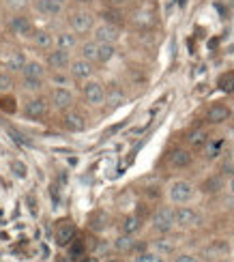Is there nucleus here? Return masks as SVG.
I'll list each match as a JSON object with an SVG mask.
<instances>
[{"label":"nucleus","mask_w":234,"mask_h":262,"mask_svg":"<svg viewBox=\"0 0 234 262\" xmlns=\"http://www.w3.org/2000/svg\"><path fill=\"white\" fill-rule=\"evenodd\" d=\"M82 95H84V101L88 105H101L105 101V89L101 82L97 80H88L84 86H82Z\"/></svg>","instance_id":"obj_7"},{"label":"nucleus","mask_w":234,"mask_h":262,"mask_svg":"<svg viewBox=\"0 0 234 262\" xmlns=\"http://www.w3.org/2000/svg\"><path fill=\"white\" fill-rule=\"evenodd\" d=\"M71 73L69 71H52L50 75V82L56 86V89H67V86H71Z\"/></svg>","instance_id":"obj_27"},{"label":"nucleus","mask_w":234,"mask_h":262,"mask_svg":"<svg viewBox=\"0 0 234 262\" xmlns=\"http://www.w3.org/2000/svg\"><path fill=\"white\" fill-rule=\"evenodd\" d=\"M174 220H176L178 228H194L200 224V213L196 209H192V206L181 204L174 209Z\"/></svg>","instance_id":"obj_9"},{"label":"nucleus","mask_w":234,"mask_h":262,"mask_svg":"<svg viewBox=\"0 0 234 262\" xmlns=\"http://www.w3.org/2000/svg\"><path fill=\"white\" fill-rule=\"evenodd\" d=\"M133 262H163V256L157 254L155 249H146V252H140Z\"/></svg>","instance_id":"obj_29"},{"label":"nucleus","mask_w":234,"mask_h":262,"mask_svg":"<svg viewBox=\"0 0 234 262\" xmlns=\"http://www.w3.org/2000/svg\"><path fill=\"white\" fill-rule=\"evenodd\" d=\"M221 155V142H210L206 144V159H217Z\"/></svg>","instance_id":"obj_31"},{"label":"nucleus","mask_w":234,"mask_h":262,"mask_svg":"<svg viewBox=\"0 0 234 262\" xmlns=\"http://www.w3.org/2000/svg\"><path fill=\"white\" fill-rule=\"evenodd\" d=\"M69 73H71V78L77 80V82H88V80L93 78V73H95V62L86 60L82 56H77L69 64Z\"/></svg>","instance_id":"obj_6"},{"label":"nucleus","mask_w":234,"mask_h":262,"mask_svg":"<svg viewBox=\"0 0 234 262\" xmlns=\"http://www.w3.org/2000/svg\"><path fill=\"white\" fill-rule=\"evenodd\" d=\"M9 7L15 11V13H19L22 9H26L28 7V0H9Z\"/></svg>","instance_id":"obj_38"},{"label":"nucleus","mask_w":234,"mask_h":262,"mask_svg":"<svg viewBox=\"0 0 234 262\" xmlns=\"http://www.w3.org/2000/svg\"><path fill=\"white\" fill-rule=\"evenodd\" d=\"M9 28L17 37H30L32 32H35V26H32V21H30V17L26 13H13L11 15Z\"/></svg>","instance_id":"obj_10"},{"label":"nucleus","mask_w":234,"mask_h":262,"mask_svg":"<svg viewBox=\"0 0 234 262\" xmlns=\"http://www.w3.org/2000/svg\"><path fill=\"white\" fill-rule=\"evenodd\" d=\"M174 262H200L196 254H189V252H181L174 256Z\"/></svg>","instance_id":"obj_35"},{"label":"nucleus","mask_w":234,"mask_h":262,"mask_svg":"<svg viewBox=\"0 0 234 262\" xmlns=\"http://www.w3.org/2000/svg\"><path fill=\"white\" fill-rule=\"evenodd\" d=\"M48 101H50V105L54 107V110L67 112V110H71L73 107L75 97H73V93L69 89H56V86H54V89L50 91V95H48Z\"/></svg>","instance_id":"obj_5"},{"label":"nucleus","mask_w":234,"mask_h":262,"mask_svg":"<svg viewBox=\"0 0 234 262\" xmlns=\"http://www.w3.org/2000/svg\"><path fill=\"white\" fill-rule=\"evenodd\" d=\"M62 127L69 131V134H80V131L86 129V116L71 107V110H67L62 116Z\"/></svg>","instance_id":"obj_12"},{"label":"nucleus","mask_w":234,"mask_h":262,"mask_svg":"<svg viewBox=\"0 0 234 262\" xmlns=\"http://www.w3.org/2000/svg\"><path fill=\"white\" fill-rule=\"evenodd\" d=\"M153 249H155L157 254H161V256H170V254H174L176 243L172 241L168 234H159V236L153 241Z\"/></svg>","instance_id":"obj_21"},{"label":"nucleus","mask_w":234,"mask_h":262,"mask_svg":"<svg viewBox=\"0 0 234 262\" xmlns=\"http://www.w3.org/2000/svg\"><path fill=\"white\" fill-rule=\"evenodd\" d=\"M228 118H230V107L224 103H215L206 110V123H210V125H221V123H226Z\"/></svg>","instance_id":"obj_17"},{"label":"nucleus","mask_w":234,"mask_h":262,"mask_svg":"<svg viewBox=\"0 0 234 262\" xmlns=\"http://www.w3.org/2000/svg\"><path fill=\"white\" fill-rule=\"evenodd\" d=\"M136 245L138 241L133 238V234H120L114 238V249L118 254H131V252H136Z\"/></svg>","instance_id":"obj_22"},{"label":"nucleus","mask_w":234,"mask_h":262,"mask_svg":"<svg viewBox=\"0 0 234 262\" xmlns=\"http://www.w3.org/2000/svg\"><path fill=\"white\" fill-rule=\"evenodd\" d=\"M30 41H32V46L41 52H50V50L56 48V37L48 30H35L30 35Z\"/></svg>","instance_id":"obj_14"},{"label":"nucleus","mask_w":234,"mask_h":262,"mask_svg":"<svg viewBox=\"0 0 234 262\" xmlns=\"http://www.w3.org/2000/svg\"><path fill=\"white\" fill-rule=\"evenodd\" d=\"M103 262H120V260L114 258V256H108V258H103Z\"/></svg>","instance_id":"obj_43"},{"label":"nucleus","mask_w":234,"mask_h":262,"mask_svg":"<svg viewBox=\"0 0 234 262\" xmlns=\"http://www.w3.org/2000/svg\"><path fill=\"white\" fill-rule=\"evenodd\" d=\"M151 226L153 230L157 234H170L176 226V220H174V211L172 209H159L155 211L153 217H151Z\"/></svg>","instance_id":"obj_3"},{"label":"nucleus","mask_w":234,"mask_h":262,"mask_svg":"<svg viewBox=\"0 0 234 262\" xmlns=\"http://www.w3.org/2000/svg\"><path fill=\"white\" fill-rule=\"evenodd\" d=\"M228 189H230V193L234 195V177L230 179V183H228Z\"/></svg>","instance_id":"obj_41"},{"label":"nucleus","mask_w":234,"mask_h":262,"mask_svg":"<svg viewBox=\"0 0 234 262\" xmlns=\"http://www.w3.org/2000/svg\"><path fill=\"white\" fill-rule=\"evenodd\" d=\"M13 86V73L0 71V91H9Z\"/></svg>","instance_id":"obj_33"},{"label":"nucleus","mask_w":234,"mask_h":262,"mask_svg":"<svg viewBox=\"0 0 234 262\" xmlns=\"http://www.w3.org/2000/svg\"><path fill=\"white\" fill-rule=\"evenodd\" d=\"M26 62L28 60L24 56V52H11L7 62H5V71H9V73H22V69H24Z\"/></svg>","instance_id":"obj_20"},{"label":"nucleus","mask_w":234,"mask_h":262,"mask_svg":"<svg viewBox=\"0 0 234 262\" xmlns=\"http://www.w3.org/2000/svg\"><path fill=\"white\" fill-rule=\"evenodd\" d=\"M219 262H232V260H230V258H221Z\"/></svg>","instance_id":"obj_44"},{"label":"nucleus","mask_w":234,"mask_h":262,"mask_svg":"<svg viewBox=\"0 0 234 262\" xmlns=\"http://www.w3.org/2000/svg\"><path fill=\"white\" fill-rule=\"evenodd\" d=\"M129 3H133V0H108V5L110 7H125V5H129Z\"/></svg>","instance_id":"obj_39"},{"label":"nucleus","mask_w":234,"mask_h":262,"mask_svg":"<svg viewBox=\"0 0 234 262\" xmlns=\"http://www.w3.org/2000/svg\"><path fill=\"white\" fill-rule=\"evenodd\" d=\"M71 52L60 50V48H54L50 52H46V67L50 71H69V64H71Z\"/></svg>","instance_id":"obj_4"},{"label":"nucleus","mask_w":234,"mask_h":262,"mask_svg":"<svg viewBox=\"0 0 234 262\" xmlns=\"http://www.w3.org/2000/svg\"><path fill=\"white\" fill-rule=\"evenodd\" d=\"M46 73H48V69L43 67L39 60H28L24 64V69H22V78H39V80H43L46 78Z\"/></svg>","instance_id":"obj_23"},{"label":"nucleus","mask_w":234,"mask_h":262,"mask_svg":"<svg viewBox=\"0 0 234 262\" xmlns=\"http://www.w3.org/2000/svg\"><path fill=\"white\" fill-rule=\"evenodd\" d=\"M192 161H194V155L187 148H174L170 155H168V163H170L172 168H178V170L187 168Z\"/></svg>","instance_id":"obj_18"},{"label":"nucleus","mask_w":234,"mask_h":262,"mask_svg":"<svg viewBox=\"0 0 234 262\" xmlns=\"http://www.w3.org/2000/svg\"><path fill=\"white\" fill-rule=\"evenodd\" d=\"M22 86H24V91H28V93H39L41 86H43V80H39V78H22Z\"/></svg>","instance_id":"obj_30"},{"label":"nucleus","mask_w":234,"mask_h":262,"mask_svg":"<svg viewBox=\"0 0 234 262\" xmlns=\"http://www.w3.org/2000/svg\"><path fill=\"white\" fill-rule=\"evenodd\" d=\"M11 172H13V177H17V179H26V166L17 159L11 161Z\"/></svg>","instance_id":"obj_32"},{"label":"nucleus","mask_w":234,"mask_h":262,"mask_svg":"<svg viewBox=\"0 0 234 262\" xmlns=\"http://www.w3.org/2000/svg\"><path fill=\"white\" fill-rule=\"evenodd\" d=\"M105 103H110V107H118L125 103V95H122V91L118 89H112L110 93H105Z\"/></svg>","instance_id":"obj_28"},{"label":"nucleus","mask_w":234,"mask_h":262,"mask_svg":"<svg viewBox=\"0 0 234 262\" xmlns=\"http://www.w3.org/2000/svg\"><path fill=\"white\" fill-rule=\"evenodd\" d=\"M194 195H196V185L185 179H176L168 185V200L176 206L189 204L194 200Z\"/></svg>","instance_id":"obj_2"},{"label":"nucleus","mask_w":234,"mask_h":262,"mask_svg":"<svg viewBox=\"0 0 234 262\" xmlns=\"http://www.w3.org/2000/svg\"><path fill=\"white\" fill-rule=\"evenodd\" d=\"M32 7H35V11H37L39 15L54 19V17H58V15L65 13V7L67 5L58 3V0H32Z\"/></svg>","instance_id":"obj_11"},{"label":"nucleus","mask_w":234,"mask_h":262,"mask_svg":"<svg viewBox=\"0 0 234 262\" xmlns=\"http://www.w3.org/2000/svg\"><path fill=\"white\" fill-rule=\"evenodd\" d=\"M80 35L77 32H73L71 28L69 30H62V32H58L56 35V48H60V50H67V52H73V50H77L80 48Z\"/></svg>","instance_id":"obj_15"},{"label":"nucleus","mask_w":234,"mask_h":262,"mask_svg":"<svg viewBox=\"0 0 234 262\" xmlns=\"http://www.w3.org/2000/svg\"><path fill=\"white\" fill-rule=\"evenodd\" d=\"M116 56V43H99V60L97 62H110Z\"/></svg>","instance_id":"obj_26"},{"label":"nucleus","mask_w":234,"mask_h":262,"mask_svg":"<svg viewBox=\"0 0 234 262\" xmlns=\"http://www.w3.org/2000/svg\"><path fill=\"white\" fill-rule=\"evenodd\" d=\"M187 142L192 148H204L208 144V131L206 129H194L192 134L187 136Z\"/></svg>","instance_id":"obj_24"},{"label":"nucleus","mask_w":234,"mask_h":262,"mask_svg":"<svg viewBox=\"0 0 234 262\" xmlns=\"http://www.w3.org/2000/svg\"><path fill=\"white\" fill-rule=\"evenodd\" d=\"M58 3H62V5H67V3H71V0H58Z\"/></svg>","instance_id":"obj_45"},{"label":"nucleus","mask_w":234,"mask_h":262,"mask_svg":"<svg viewBox=\"0 0 234 262\" xmlns=\"http://www.w3.org/2000/svg\"><path fill=\"white\" fill-rule=\"evenodd\" d=\"M69 254H71V258H75V260H80V258H84V245L82 243H71V247H69Z\"/></svg>","instance_id":"obj_36"},{"label":"nucleus","mask_w":234,"mask_h":262,"mask_svg":"<svg viewBox=\"0 0 234 262\" xmlns=\"http://www.w3.org/2000/svg\"><path fill=\"white\" fill-rule=\"evenodd\" d=\"M219 187H221V179L219 177H213V179H208L204 183V191H219Z\"/></svg>","instance_id":"obj_34"},{"label":"nucleus","mask_w":234,"mask_h":262,"mask_svg":"<svg viewBox=\"0 0 234 262\" xmlns=\"http://www.w3.org/2000/svg\"><path fill=\"white\" fill-rule=\"evenodd\" d=\"M95 13L93 11H88V9H75L69 13V17H67V24H69V28L73 32H77V35H88V32H93L95 30Z\"/></svg>","instance_id":"obj_1"},{"label":"nucleus","mask_w":234,"mask_h":262,"mask_svg":"<svg viewBox=\"0 0 234 262\" xmlns=\"http://www.w3.org/2000/svg\"><path fill=\"white\" fill-rule=\"evenodd\" d=\"M230 157H232V159H234V146H232V152H230Z\"/></svg>","instance_id":"obj_46"},{"label":"nucleus","mask_w":234,"mask_h":262,"mask_svg":"<svg viewBox=\"0 0 234 262\" xmlns=\"http://www.w3.org/2000/svg\"><path fill=\"white\" fill-rule=\"evenodd\" d=\"M73 236H75V224L69 222V220H65L56 226V243L60 247H67V245H71L73 243Z\"/></svg>","instance_id":"obj_16"},{"label":"nucleus","mask_w":234,"mask_h":262,"mask_svg":"<svg viewBox=\"0 0 234 262\" xmlns=\"http://www.w3.org/2000/svg\"><path fill=\"white\" fill-rule=\"evenodd\" d=\"M142 228V217L140 215H127L120 224V232L122 234H136Z\"/></svg>","instance_id":"obj_25"},{"label":"nucleus","mask_w":234,"mask_h":262,"mask_svg":"<svg viewBox=\"0 0 234 262\" xmlns=\"http://www.w3.org/2000/svg\"><path fill=\"white\" fill-rule=\"evenodd\" d=\"M73 3H77V5H82V7H84V5H91L93 0H73Z\"/></svg>","instance_id":"obj_42"},{"label":"nucleus","mask_w":234,"mask_h":262,"mask_svg":"<svg viewBox=\"0 0 234 262\" xmlns=\"http://www.w3.org/2000/svg\"><path fill=\"white\" fill-rule=\"evenodd\" d=\"M118 37H120V28L116 24H110V21H101L93 30V39L97 43H116Z\"/></svg>","instance_id":"obj_8"},{"label":"nucleus","mask_w":234,"mask_h":262,"mask_svg":"<svg viewBox=\"0 0 234 262\" xmlns=\"http://www.w3.org/2000/svg\"><path fill=\"white\" fill-rule=\"evenodd\" d=\"M221 170H224V174H232L234 172V159L232 161H226L224 166H221Z\"/></svg>","instance_id":"obj_40"},{"label":"nucleus","mask_w":234,"mask_h":262,"mask_svg":"<svg viewBox=\"0 0 234 262\" xmlns=\"http://www.w3.org/2000/svg\"><path fill=\"white\" fill-rule=\"evenodd\" d=\"M77 54L82 58L91 60V62H97L99 60V43L95 39H88V41H82L80 48H77Z\"/></svg>","instance_id":"obj_19"},{"label":"nucleus","mask_w":234,"mask_h":262,"mask_svg":"<svg viewBox=\"0 0 234 262\" xmlns=\"http://www.w3.org/2000/svg\"><path fill=\"white\" fill-rule=\"evenodd\" d=\"M226 84H230V91H234V73H228V75H221L219 78V86L224 91H228V86Z\"/></svg>","instance_id":"obj_37"},{"label":"nucleus","mask_w":234,"mask_h":262,"mask_svg":"<svg viewBox=\"0 0 234 262\" xmlns=\"http://www.w3.org/2000/svg\"><path fill=\"white\" fill-rule=\"evenodd\" d=\"M48 105H50L48 99H43V97H32V99H28L26 105H24V116L32 118V121L43 118V116H46V112H48Z\"/></svg>","instance_id":"obj_13"}]
</instances>
